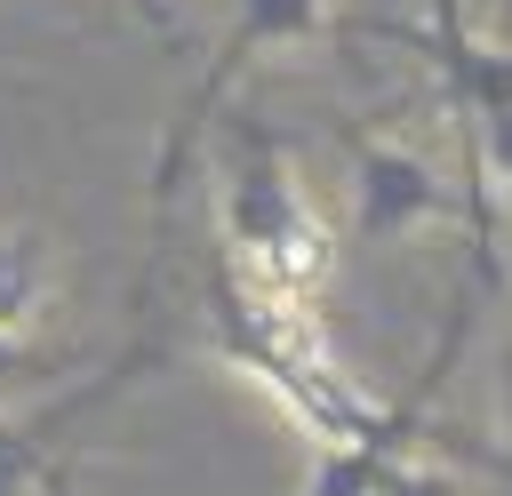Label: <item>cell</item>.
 Returning <instances> with one entry per match:
<instances>
[{
  "instance_id": "obj_1",
  "label": "cell",
  "mask_w": 512,
  "mask_h": 496,
  "mask_svg": "<svg viewBox=\"0 0 512 496\" xmlns=\"http://www.w3.org/2000/svg\"><path fill=\"white\" fill-rule=\"evenodd\" d=\"M200 304H208V344H216L240 376H256L320 448H352V440H368V432L384 424V400H368V392L336 368V352L320 344L312 312L288 304V296H264L256 280H240L232 256L208 264Z\"/></svg>"
},
{
  "instance_id": "obj_2",
  "label": "cell",
  "mask_w": 512,
  "mask_h": 496,
  "mask_svg": "<svg viewBox=\"0 0 512 496\" xmlns=\"http://www.w3.org/2000/svg\"><path fill=\"white\" fill-rule=\"evenodd\" d=\"M224 256L240 280H256L264 296H288V304H312V288L336 264V232L312 216V200L296 192V176L280 160V136H264V128H240L232 168H224Z\"/></svg>"
},
{
  "instance_id": "obj_3",
  "label": "cell",
  "mask_w": 512,
  "mask_h": 496,
  "mask_svg": "<svg viewBox=\"0 0 512 496\" xmlns=\"http://www.w3.org/2000/svg\"><path fill=\"white\" fill-rule=\"evenodd\" d=\"M320 32H328V0H232L224 48L208 56V72L192 80V96L176 104V120H168V136H160V160H152V232L168 224V208H176V192H184V168L200 160V136H208V120L224 112L232 80H240L264 48H296V40H320Z\"/></svg>"
},
{
  "instance_id": "obj_4",
  "label": "cell",
  "mask_w": 512,
  "mask_h": 496,
  "mask_svg": "<svg viewBox=\"0 0 512 496\" xmlns=\"http://www.w3.org/2000/svg\"><path fill=\"white\" fill-rule=\"evenodd\" d=\"M344 152H352V248H384L432 216H464V192L440 184L424 152L368 128H344Z\"/></svg>"
},
{
  "instance_id": "obj_5",
  "label": "cell",
  "mask_w": 512,
  "mask_h": 496,
  "mask_svg": "<svg viewBox=\"0 0 512 496\" xmlns=\"http://www.w3.org/2000/svg\"><path fill=\"white\" fill-rule=\"evenodd\" d=\"M464 328H472V304L456 296V312H448V328H440V344H432V360H424L416 392H408V400H392V408H384V424H376L368 440H352V448H320V464H312V488H304V496H376V488L392 480V464H408V448H416V432H424V408H432V392H440L448 360L464 352Z\"/></svg>"
},
{
  "instance_id": "obj_6",
  "label": "cell",
  "mask_w": 512,
  "mask_h": 496,
  "mask_svg": "<svg viewBox=\"0 0 512 496\" xmlns=\"http://www.w3.org/2000/svg\"><path fill=\"white\" fill-rule=\"evenodd\" d=\"M152 360H160L152 344H128V352H120V360H112L104 376H88L80 392L48 400L40 416H24V424H8V416H0V496H24V488H32V480H40L48 464H56V432H72V424H80L88 408L120 400V392H128V376H144Z\"/></svg>"
},
{
  "instance_id": "obj_7",
  "label": "cell",
  "mask_w": 512,
  "mask_h": 496,
  "mask_svg": "<svg viewBox=\"0 0 512 496\" xmlns=\"http://www.w3.org/2000/svg\"><path fill=\"white\" fill-rule=\"evenodd\" d=\"M48 288H56L48 232H40V224L0 232V336H24V328L48 312Z\"/></svg>"
},
{
  "instance_id": "obj_8",
  "label": "cell",
  "mask_w": 512,
  "mask_h": 496,
  "mask_svg": "<svg viewBox=\"0 0 512 496\" xmlns=\"http://www.w3.org/2000/svg\"><path fill=\"white\" fill-rule=\"evenodd\" d=\"M456 120L480 128V160H488V176H496V192L512 208V112H456Z\"/></svg>"
},
{
  "instance_id": "obj_9",
  "label": "cell",
  "mask_w": 512,
  "mask_h": 496,
  "mask_svg": "<svg viewBox=\"0 0 512 496\" xmlns=\"http://www.w3.org/2000/svg\"><path fill=\"white\" fill-rule=\"evenodd\" d=\"M424 8H432V32H424L432 64H456V56L472 48V16H464V0H424Z\"/></svg>"
},
{
  "instance_id": "obj_10",
  "label": "cell",
  "mask_w": 512,
  "mask_h": 496,
  "mask_svg": "<svg viewBox=\"0 0 512 496\" xmlns=\"http://www.w3.org/2000/svg\"><path fill=\"white\" fill-rule=\"evenodd\" d=\"M56 368H64L56 352H32L24 336H0V392L8 384H32V376H56Z\"/></svg>"
},
{
  "instance_id": "obj_11",
  "label": "cell",
  "mask_w": 512,
  "mask_h": 496,
  "mask_svg": "<svg viewBox=\"0 0 512 496\" xmlns=\"http://www.w3.org/2000/svg\"><path fill=\"white\" fill-rule=\"evenodd\" d=\"M376 496H464L440 464H392V480L376 488Z\"/></svg>"
},
{
  "instance_id": "obj_12",
  "label": "cell",
  "mask_w": 512,
  "mask_h": 496,
  "mask_svg": "<svg viewBox=\"0 0 512 496\" xmlns=\"http://www.w3.org/2000/svg\"><path fill=\"white\" fill-rule=\"evenodd\" d=\"M40 496H80V472H72V464H64V456H56V464H48V472H40Z\"/></svg>"
}]
</instances>
